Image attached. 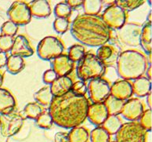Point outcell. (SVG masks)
Segmentation results:
<instances>
[{"instance_id": "obj_1", "label": "cell", "mask_w": 152, "mask_h": 142, "mask_svg": "<svg viewBox=\"0 0 152 142\" xmlns=\"http://www.w3.org/2000/svg\"><path fill=\"white\" fill-rule=\"evenodd\" d=\"M89 106L86 97L70 90L64 95L53 97L49 112L53 123L62 128L72 129L85 122Z\"/></svg>"}, {"instance_id": "obj_2", "label": "cell", "mask_w": 152, "mask_h": 142, "mask_svg": "<svg viewBox=\"0 0 152 142\" xmlns=\"http://www.w3.org/2000/svg\"><path fill=\"white\" fill-rule=\"evenodd\" d=\"M72 36L86 46L100 47L111 38V30L98 15L79 14L71 26Z\"/></svg>"}, {"instance_id": "obj_3", "label": "cell", "mask_w": 152, "mask_h": 142, "mask_svg": "<svg viewBox=\"0 0 152 142\" xmlns=\"http://www.w3.org/2000/svg\"><path fill=\"white\" fill-rule=\"evenodd\" d=\"M147 66L148 60L138 51L127 50L120 53L118 57V74L125 80H135L143 76Z\"/></svg>"}, {"instance_id": "obj_4", "label": "cell", "mask_w": 152, "mask_h": 142, "mask_svg": "<svg viewBox=\"0 0 152 142\" xmlns=\"http://www.w3.org/2000/svg\"><path fill=\"white\" fill-rule=\"evenodd\" d=\"M77 75L81 81L100 79L106 72V66L93 53H86L84 57L78 61Z\"/></svg>"}, {"instance_id": "obj_5", "label": "cell", "mask_w": 152, "mask_h": 142, "mask_svg": "<svg viewBox=\"0 0 152 142\" xmlns=\"http://www.w3.org/2000/svg\"><path fill=\"white\" fill-rule=\"evenodd\" d=\"M116 142H146L148 132L139 122L122 123L116 133Z\"/></svg>"}, {"instance_id": "obj_6", "label": "cell", "mask_w": 152, "mask_h": 142, "mask_svg": "<svg viewBox=\"0 0 152 142\" xmlns=\"http://www.w3.org/2000/svg\"><path fill=\"white\" fill-rule=\"evenodd\" d=\"M64 46L63 42L55 36H46L39 42L37 46V53L42 60L55 59L63 54Z\"/></svg>"}, {"instance_id": "obj_7", "label": "cell", "mask_w": 152, "mask_h": 142, "mask_svg": "<svg viewBox=\"0 0 152 142\" xmlns=\"http://www.w3.org/2000/svg\"><path fill=\"white\" fill-rule=\"evenodd\" d=\"M101 18L108 26L109 29H121L127 20V12L118 7V5H110L102 13Z\"/></svg>"}, {"instance_id": "obj_8", "label": "cell", "mask_w": 152, "mask_h": 142, "mask_svg": "<svg viewBox=\"0 0 152 142\" xmlns=\"http://www.w3.org/2000/svg\"><path fill=\"white\" fill-rule=\"evenodd\" d=\"M142 26L135 23H126L118 31V37L122 44L136 47L140 43Z\"/></svg>"}, {"instance_id": "obj_9", "label": "cell", "mask_w": 152, "mask_h": 142, "mask_svg": "<svg viewBox=\"0 0 152 142\" xmlns=\"http://www.w3.org/2000/svg\"><path fill=\"white\" fill-rule=\"evenodd\" d=\"M87 92L94 103L104 102L111 94V84L103 78L92 79L87 86Z\"/></svg>"}, {"instance_id": "obj_10", "label": "cell", "mask_w": 152, "mask_h": 142, "mask_svg": "<svg viewBox=\"0 0 152 142\" xmlns=\"http://www.w3.org/2000/svg\"><path fill=\"white\" fill-rule=\"evenodd\" d=\"M7 15L10 18V20L18 26L28 24L31 19L29 5L23 1L13 2L7 12Z\"/></svg>"}, {"instance_id": "obj_11", "label": "cell", "mask_w": 152, "mask_h": 142, "mask_svg": "<svg viewBox=\"0 0 152 142\" xmlns=\"http://www.w3.org/2000/svg\"><path fill=\"white\" fill-rule=\"evenodd\" d=\"M24 119L21 115L19 114H8L1 115V133L4 137H12L15 135L24 124Z\"/></svg>"}, {"instance_id": "obj_12", "label": "cell", "mask_w": 152, "mask_h": 142, "mask_svg": "<svg viewBox=\"0 0 152 142\" xmlns=\"http://www.w3.org/2000/svg\"><path fill=\"white\" fill-rule=\"evenodd\" d=\"M144 111V105L140 100L137 98H129L125 101L122 115L127 120L137 122Z\"/></svg>"}, {"instance_id": "obj_13", "label": "cell", "mask_w": 152, "mask_h": 142, "mask_svg": "<svg viewBox=\"0 0 152 142\" xmlns=\"http://www.w3.org/2000/svg\"><path fill=\"white\" fill-rule=\"evenodd\" d=\"M108 116V112L104 102L93 103L92 105H89L87 118L96 127H100Z\"/></svg>"}, {"instance_id": "obj_14", "label": "cell", "mask_w": 152, "mask_h": 142, "mask_svg": "<svg viewBox=\"0 0 152 142\" xmlns=\"http://www.w3.org/2000/svg\"><path fill=\"white\" fill-rule=\"evenodd\" d=\"M11 55H16L21 57H28L34 54V50L31 46L26 36L19 35L14 38L13 47L11 49Z\"/></svg>"}, {"instance_id": "obj_15", "label": "cell", "mask_w": 152, "mask_h": 142, "mask_svg": "<svg viewBox=\"0 0 152 142\" xmlns=\"http://www.w3.org/2000/svg\"><path fill=\"white\" fill-rule=\"evenodd\" d=\"M74 68L75 62L70 59L67 54L60 55L53 61V70L57 76H68Z\"/></svg>"}, {"instance_id": "obj_16", "label": "cell", "mask_w": 152, "mask_h": 142, "mask_svg": "<svg viewBox=\"0 0 152 142\" xmlns=\"http://www.w3.org/2000/svg\"><path fill=\"white\" fill-rule=\"evenodd\" d=\"M133 94L132 83L128 80H118L111 86V95L122 101H127Z\"/></svg>"}, {"instance_id": "obj_17", "label": "cell", "mask_w": 152, "mask_h": 142, "mask_svg": "<svg viewBox=\"0 0 152 142\" xmlns=\"http://www.w3.org/2000/svg\"><path fill=\"white\" fill-rule=\"evenodd\" d=\"M96 56L105 66L111 65L117 62L119 51L114 46L105 44L98 48Z\"/></svg>"}, {"instance_id": "obj_18", "label": "cell", "mask_w": 152, "mask_h": 142, "mask_svg": "<svg viewBox=\"0 0 152 142\" xmlns=\"http://www.w3.org/2000/svg\"><path fill=\"white\" fill-rule=\"evenodd\" d=\"M73 81L68 76H58L50 86L53 97L61 96L72 90Z\"/></svg>"}, {"instance_id": "obj_19", "label": "cell", "mask_w": 152, "mask_h": 142, "mask_svg": "<svg viewBox=\"0 0 152 142\" xmlns=\"http://www.w3.org/2000/svg\"><path fill=\"white\" fill-rule=\"evenodd\" d=\"M16 100L10 92L4 88H0V115H8L16 108Z\"/></svg>"}, {"instance_id": "obj_20", "label": "cell", "mask_w": 152, "mask_h": 142, "mask_svg": "<svg viewBox=\"0 0 152 142\" xmlns=\"http://www.w3.org/2000/svg\"><path fill=\"white\" fill-rule=\"evenodd\" d=\"M29 7L31 16H34L35 18H47L51 13V7L50 2L46 0L32 1Z\"/></svg>"}, {"instance_id": "obj_21", "label": "cell", "mask_w": 152, "mask_h": 142, "mask_svg": "<svg viewBox=\"0 0 152 142\" xmlns=\"http://www.w3.org/2000/svg\"><path fill=\"white\" fill-rule=\"evenodd\" d=\"M132 86L133 94L137 97H143L151 93V81L147 77L141 76L135 79L132 83Z\"/></svg>"}, {"instance_id": "obj_22", "label": "cell", "mask_w": 152, "mask_h": 142, "mask_svg": "<svg viewBox=\"0 0 152 142\" xmlns=\"http://www.w3.org/2000/svg\"><path fill=\"white\" fill-rule=\"evenodd\" d=\"M140 45L144 52L148 54L151 53L152 50V24L151 21L146 22L142 27L141 35H140Z\"/></svg>"}, {"instance_id": "obj_23", "label": "cell", "mask_w": 152, "mask_h": 142, "mask_svg": "<svg viewBox=\"0 0 152 142\" xmlns=\"http://www.w3.org/2000/svg\"><path fill=\"white\" fill-rule=\"evenodd\" d=\"M104 103L106 106L109 116H118L122 113L125 101H122L110 94Z\"/></svg>"}, {"instance_id": "obj_24", "label": "cell", "mask_w": 152, "mask_h": 142, "mask_svg": "<svg viewBox=\"0 0 152 142\" xmlns=\"http://www.w3.org/2000/svg\"><path fill=\"white\" fill-rule=\"evenodd\" d=\"M68 142H89V132L83 127H76L67 133Z\"/></svg>"}, {"instance_id": "obj_25", "label": "cell", "mask_w": 152, "mask_h": 142, "mask_svg": "<svg viewBox=\"0 0 152 142\" xmlns=\"http://www.w3.org/2000/svg\"><path fill=\"white\" fill-rule=\"evenodd\" d=\"M7 71L13 75H17L21 72L25 67V63L23 57L16 56V55H10L8 57L7 62Z\"/></svg>"}, {"instance_id": "obj_26", "label": "cell", "mask_w": 152, "mask_h": 142, "mask_svg": "<svg viewBox=\"0 0 152 142\" xmlns=\"http://www.w3.org/2000/svg\"><path fill=\"white\" fill-rule=\"evenodd\" d=\"M122 121L118 116H108L106 120L100 127H102L110 135L116 134L120 127H122Z\"/></svg>"}, {"instance_id": "obj_27", "label": "cell", "mask_w": 152, "mask_h": 142, "mask_svg": "<svg viewBox=\"0 0 152 142\" xmlns=\"http://www.w3.org/2000/svg\"><path fill=\"white\" fill-rule=\"evenodd\" d=\"M53 95L50 90V86H46L41 88L34 94V98L38 102L39 105H42L43 106H48L50 105L53 99Z\"/></svg>"}, {"instance_id": "obj_28", "label": "cell", "mask_w": 152, "mask_h": 142, "mask_svg": "<svg viewBox=\"0 0 152 142\" xmlns=\"http://www.w3.org/2000/svg\"><path fill=\"white\" fill-rule=\"evenodd\" d=\"M44 110L41 105L38 103L31 102L24 107L22 111V117L24 119H36L39 116Z\"/></svg>"}, {"instance_id": "obj_29", "label": "cell", "mask_w": 152, "mask_h": 142, "mask_svg": "<svg viewBox=\"0 0 152 142\" xmlns=\"http://www.w3.org/2000/svg\"><path fill=\"white\" fill-rule=\"evenodd\" d=\"M83 6L86 14L98 15L102 9L103 2L100 0H86L83 2Z\"/></svg>"}, {"instance_id": "obj_30", "label": "cell", "mask_w": 152, "mask_h": 142, "mask_svg": "<svg viewBox=\"0 0 152 142\" xmlns=\"http://www.w3.org/2000/svg\"><path fill=\"white\" fill-rule=\"evenodd\" d=\"M91 142H110L111 135L102 127H96L89 134Z\"/></svg>"}, {"instance_id": "obj_31", "label": "cell", "mask_w": 152, "mask_h": 142, "mask_svg": "<svg viewBox=\"0 0 152 142\" xmlns=\"http://www.w3.org/2000/svg\"><path fill=\"white\" fill-rule=\"evenodd\" d=\"M86 54L85 47L80 44H75L68 50L67 56L73 62H78Z\"/></svg>"}, {"instance_id": "obj_32", "label": "cell", "mask_w": 152, "mask_h": 142, "mask_svg": "<svg viewBox=\"0 0 152 142\" xmlns=\"http://www.w3.org/2000/svg\"><path fill=\"white\" fill-rule=\"evenodd\" d=\"M36 125L42 129H50L53 125V121L49 111H43L36 119Z\"/></svg>"}, {"instance_id": "obj_33", "label": "cell", "mask_w": 152, "mask_h": 142, "mask_svg": "<svg viewBox=\"0 0 152 142\" xmlns=\"http://www.w3.org/2000/svg\"><path fill=\"white\" fill-rule=\"evenodd\" d=\"M145 1L143 0H118L115 1V4L121 7L126 12H128L137 9Z\"/></svg>"}, {"instance_id": "obj_34", "label": "cell", "mask_w": 152, "mask_h": 142, "mask_svg": "<svg viewBox=\"0 0 152 142\" xmlns=\"http://www.w3.org/2000/svg\"><path fill=\"white\" fill-rule=\"evenodd\" d=\"M72 9L65 2H59L56 5L54 9V13L57 18H66L68 19L72 14Z\"/></svg>"}, {"instance_id": "obj_35", "label": "cell", "mask_w": 152, "mask_h": 142, "mask_svg": "<svg viewBox=\"0 0 152 142\" xmlns=\"http://www.w3.org/2000/svg\"><path fill=\"white\" fill-rule=\"evenodd\" d=\"M139 123L147 132L151 131L152 128V110L151 108L143 111L139 119Z\"/></svg>"}, {"instance_id": "obj_36", "label": "cell", "mask_w": 152, "mask_h": 142, "mask_svg": "<svg viewBox=\"0 0 152 142\" xmlns=\"http://www.w3.org/2000/svg\"><path fill=\"white\" fill-rule=\"evenodd\" d=\"M18 28L19 26L18 24H16L11 20H8L2 24L1 27V34L2 35H8L13 37L18 33Z\"/></svg>"}, {"instance_id": "obj_37", "label": "cell", "mask_w": 152, "mask_h": 142, "mask_svg": "<svg viewBox=\"0 0 152 142\" xmlns=\"http://www.w3.org/2000/svg\"><path fill=\"white\" fill-rule=\"evenodd\" d=\"M54 30L59 34H64L69 28V20L66 18H56L53 22Z\"/></svg>"}, {"instance_id": "obj_38", "label": "cell", "mask_w": 152, "mask_h": 142, "mask_svg": "<svg viewBox=\"0 0 152 142\" xmlns=\"http://www.w3.org/2000/svg\"><path fill=\"white\" fill-rule=\"evenodd\" d=\"M14 38L8 35H0V51L7 53L10 51L13 47Z\"/></svg>"}, {"instance_id": "obj_39", "label": "cell", "mask_w": 152, "mask_h": 142, "mask_svg": "<svg viewBox=\"0 0 152 142\" xmlns=\"http://www.w3.org/2000/svg\"><path fill=\"white\" fill-rule=\"evenodd\" d=\"M72 92H74L75 94H78V95H83L86 96V94L87 92V85L86 82L83 81H77L73 83L72 87Z\"/></svg>"}, {"instance_id": "obj_40", "label": "cell", "mask_w": 152, "mask_h": 142, "mask_svg": "<svg viewBox=\"0 0 152 142\" xmlns=\"http://www.w3.org/2000/svg\"><path fill=\"white\" fill-rule=\"evenodd\" d=\"M57 74L55 73L53 69H49V70H46V72L43 73V75H42V80L46 84H49V85H51L52 83L54 81L55 79L57 78Z\"/></svg>"}, {"instance_id": "obj_41", "label": "cell", "mask_w": 152, "mask_h": 142, "mask_svg": "<svg viewBox=\"0 0 152 142\" xmlns=\"http://www.w3.org/2000/svg\"><path fill=\"white\" fill-rule=\"evenodd\" d=\"M55 141L56 142H68L67 133L59 132L55 135Z\"/></svg>"}, {"instance_id": "obj_42", "label": "cell", "mask_w": 152, "mask_h": 142, "mask_svg": "<svg viewBox=\"0 0 152 142\" xmlns=\"http://www.w3.org/2000/svg\"><path fill=\"white\" fill-rule=\"evenodd\" d=\"M83 0H68V1H65V2L72 9L73 8H77L78 7L83 6Z\"/></svg>"}, {"instance_id": "obj_43", "label": "cell", "mask_w": 152, "mask_h": 142, "mask_svg": "<svg viewBox=\"0 0 152 142\" xmlns=\"http://www.w3.org/2000/svg\"><path fill=\"white\" fill-rule=\"evenodd\" d=\"M7 59H8V56L7 53L0 51V68L7 65Z\"/></svg>"}, {"instance_id": "obj_44", "label": "cell", "mask_w": 152, "mask_h": 142, "mask_svg": "<svg viewBox=\"0 0 152 142\" xmlns=\"http://www.w3.org/2000/svg\"><path fill=\"white\" fill-rule=\"evenodd\" d=\"M151 99H152V96H151V93L149 94L148 95V105L149 106V108L151 109L152 108V103H151Z\"/></svg>"}, {"instance_id": "obj_45", "label": "cell", "mask_w": 152, "mask_h": 142, "mask_svg": "<svg viewBox=\"0 0 152 142\" xmlns=\"http://www.w3.org/2000/svg\"><path fill=\"white\" fill-rule=\"evenodd\" d=\"M151 69H152V68H151V65H150V67H149V68H148V72H147V75H148V79H150L151 81V77H152V75H151Z\"/></svg>"}, {"instance_id": "obj_46", "label": "cell", "mask_w": 152, "mask_h": 142, "mask_svg": "<svg viewBox=\"0 0 152 142\" xmlns=\"http://www.w3.org/2000/svg\"><path fill=\"white\" fill-rule=\"evenodd\" d=\"M3 79H4V75H3V73H2V72L0 71V86L2 85Z\"/></svg>"}, {"instance_id": "obj_47", "label": "cell", "mask_w": 152, "mask_h": 142, "mask_svg": "<svg viewBox=\"0 0 152 142\" xmlns=\"http://www.w3.org/2000/svg\"><path fill=\"white\" fill-rule=\"evenodd\" d=\"M0 127H1V121H0Z\"/></svg>"}, {"instance_id": "obj_48", "label": "cell", "mask_w": 152, "mask_h": 142, "mask_svg": "<svg viewBox=\"0 0 152 142\" xmlns=\"http://www.w3.org/2000/svg\"><path fill=\"white\" fill-rule=\"evenodd\" d=\"M110 142H116V141H110Z\"/></svg>"}]
</instances>
